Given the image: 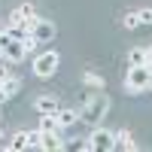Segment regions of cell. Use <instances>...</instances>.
I'll list each match as a JSON object with an SVG mask.
<instances>
[{"label":"cell","instance_id":"1","mask_svg":"<svg viewBox=\"0 0 152 152\" xmlns=\"http://www.w3.org/2000/svg\"><path fill=\"white\" fill-rule=\"evenodd\" d=\"M107 110H110V97L107 94H85V107L79 110V119L88 122V125H97L107 116Z\"/></svg>","mask_w":152,"mask_h":152},{"label":"cell","instance_id":"3","mask_svg":"<svg viewBox=\"0 0 152 152\" xmlns=\"http://www.w3.org/2000/svg\"><path fill=\"white\" fill-rule=\"evenodd\" d=\"M88 146H91L94 152H113V149H116V134H113V131H107V128H97V125H94L91 137H88Z\"/></svg>","mask_w":152,"mask_h":152},{"label":"cell","instance_id":"6","mask_svg":"<svg viewBox=\"0 0 152 152\" xmlns=\"http://www.w3.org/2000/svg\"><path fill=\"white\" fill-rule=\"evenodd\" d=\"M61 143H64V140H58L55 131H43V137H40V149H43V152H58Z\"/></svg>","mask_w":152,"mask_h":152},{"label":"cell","instance_id":"8","mask_svg":"<svg viewBox=\"0 0 152 152\" xmlns=\"http://www.w3.org/2000/svg\"><path fill=\"white\" fill-rule=\"evenodd\" d=\"M37 113H40V116H46V113H55L58 110V100L55 97H49V94H43V97H37Z\"/></svg>","mask_w":152,"mask_h":152},{"label":"cell","instance_id":"17","mask_svg":"<svg viewBox=\"0 0 152 152\" xmlns=\"http://www.w3.org/2000/svg\"><path fill=\"white\" fill-rule=\"evenodd\" d=\"M3 79H9V67H6V64H0V82H3Z\"/></svg>","mask_w":152,"mask_h":152},{"label":"cell","instance_id":"15","mask_svg":"<svg viewBox=\"0 0 152 152\" xmlns=\"http://www.w3.org/2000/svg\"><path fill=\"white\" fill-rule=\"evenodd\" d=\"M116 149H131V140H128V134H116Z\"/></svg>","mask_w":152,"mask_h":152},{"label":"cell","instance_id":"10","mask_svg":"<svg viewBox=\"0 0 152 152\" xmlns=\"http://www.w3.org/2000/svg\"><path fill=\"white\" fill-rule=\"evenodd\" d=\"M9 149H12V152H21V149H28V131H18L15 137H12Z\"/></svg>","mask_w":152,"mask_h":152},{"label":"cell","instance_id":"19","mask_svg":"<svg viewBox=\"0 0 152 152\" xmlns=\"http://www.w3.org/2000/svg\"><path fill=\"white\" fill-rule=\"evenodd\" d=\"M146 64L152 67V49H146Z\"/></svg>","mask_w":152,"mask_h":152},{"label":"cell","instance_id":"20","mask_svg":"<svg viewBox=\"0 0 152 152\" xmlns=\"http://www.w3.org/2000/svg\"><path fill=\"white\" fill-rule=\"evenodd\" d=\"M0 140H3V137H0Z\"/></svg>","mask_w":152,"mask_h":152},{"label":"cell","instance_id":"7","mask_svg":"<svg viewBox=\"0 0 152 152\" xmlns=\"http://www.w3.org/2000/svg\"><path fill=\"white\" fill-rule=\"evenodd\" d=\"M55 119H58V125L61 128H70V125L79 119V113H73V110H64V107H58L55 110Z\"/></svg>","mask_w":152,"mask_h":152},{"label":"cell","instance_id":"2","mask_svg":"<svg viewBox=\"0 0 152 152\" xmlns=\"http://www.w3.org/2000/svg\"><path fill=\"white\" fill-rule=\"evenodd\" d=\"M125 85H128L131 94L152 88V67H149V64H134V67L128 70V76H125Z\"/></svg>","mask_w":152,"mask_h":152},{"label":"cell","instance_id":"12","mask_svg":"<svg viewBox=\"0 0 152 152\" xmlns=\"http://www.w3.org/2000/svg\"><path fill=\"white\" fill-rule=\"evenodd\" d=\"M128 64H146V49H131V55H128Z\"/></svg>","mask_w":152,"mask_h":152},{"label":"cell","instance_id":"4","mask_svg":"<svg viewBox=\"0 0 152 152\" xmlns=\"http://www.w3.org/2000/svg\"><path fill=\"white\" fill-rule=\"evenodd\" d=\"M55 70H58V55H55V52H43V55H37V61H34V73L40 76V79L52 76Z\"/></svg>","mask_w":152,"mask_h":152},{"label":"cell","instance_id":"11","mask_svg":"<svg viewBox=\"0 0 152 152\" xmlns=\"http://www.w3.org/2000/svg\"><path fill=\"white\" fill-rule=\"evenodd\" d=\"M61 149H67V152H88L91 146H88V140H70V143H61Z\"/></svg>","mask_w":152,"mask_h":152},{"label":"cell","instance_id":"18","mask_svg":"<svg viewBox=\"0 0 152 152\" xmlns=\"http://www.w3.org/2000/svg\"><path fill=\"white\" fill-rule=\"evenodd\" d=\"M3 100H9V94L3 91V85H0V104H3Z\"/></svg>","mask_w":152,"mask_h":152},{"label":"cell","instance_id":"9","mask_svg":"<svg viewBox=\"0 0 152 152\" xmlns=\"http://www.w3.org/2000/svg\"><path fill=\"white\" fill-rule=\"evenodd\" d=\"M61 125L55 119V113H46V116H40V131H58Z\"/></svg>","mask_w":152,"mask_h":152},{"label":"cell","instance_id":"16","mask_svg":"<svg viewBox=\"0 0 152 152\" xmlns=\"http://www.w3.org/2000/svg\"><path fill=\"white\" fill-rule=\"evenodd\" d=\"M137 15H140V24H152V9H140Z\"/></svg>","mask_w":152,"mask_h":152},{"label":"cell","instance_id":"5","mask_svg":"<svg viewBox=\"0 0 152 152\" xmlns=\"http://www.w3.org/2000/svg\"><path fill=\"white\" fill-rule=\"evenodd\" d=\"M55 37V24L49 21V18H34L31 24V40L34 43H49Z\"/></svg>","mask_w":152,"mask_h":152},{"label":"cell","instance_id":"13","mask_svg":"<svg viewBox=\"0 0 152 152\" xmlns=\"http://www.w3.org/2000/svg\"><path fill=\"white\" fill-rule=\"evenodd\" d=\"M0 85H3V91L12 97V94H15L18 91V79H12V76H9V79H3V82H0Z\"/></svg>","mask_w":152,"mask_h":152},{"label":"cell","instance_id":"14","mask_svg":"<svg viewBox=\"0 0 152 152\" xmlns=\"http://www.w3.org/2000/svg\"><path fill=\"white\" fill-rule=\"evenodd\" d=\"M125 28H140V15H137V12H128V15H125Z\"/></svg>","mask_w":152,"mask_h":152}]
</instances>
